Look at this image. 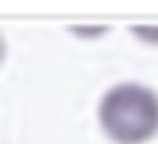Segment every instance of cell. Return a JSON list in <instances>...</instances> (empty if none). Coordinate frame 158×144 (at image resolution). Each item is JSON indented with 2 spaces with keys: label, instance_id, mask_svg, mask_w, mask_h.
Returning a JSON list of instances; mask_svg holds the SVG:
<instances>
[{
  "label": "cell",
  "instance_id": "obj_1",
  "mask_svg": "<svg viewBox=\"0 0 158 144\" xmlns=\"http://www.w3.org/2000/svg\"><path fill=\"white\" fill-rule=\"evenodd\" d=\"M99 117L116 144H143L158 132V95L136 83L117 85L104 95Z\"/></svg>",
  "mask_w": 158,
  "mask_h": 144
},
{
  "label": "cell",
  "instance_id": "obj_2",
  "mask_svg": "<svg viewBox=\"0 0 158 144\" xmlns=\"http://www.w3.org/2000/svg\"><path fill=\"white\" fill-rule=\"evenodd\" d=\"M131 31L136 32V36H138V38H141L143 41L158 44V27H144V26H136V27H131Z\"/></svg>",
  "mask_w": 158,
  "mask_h": 144
}]
</instances>
